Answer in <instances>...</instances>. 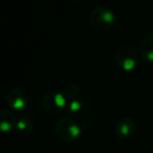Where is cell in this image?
<instances>
[{"instance_id":"cell-1","label":"cell","mask_w":153,"mask_h":153,"mask_svg":"<svg viewBox=\"0 0 153 153\" xmlns=\"http://www.w3.org/2000/svg\"><path fill=\"white\" fill-rule=\"evenodd\" d=\"M55 135L65 143H72L76 141L82 133L79 123L68 117L61 118L54 124Z\"/></svg>"},{"instance_id":"cell-2","label":"cell","mask_w":153,"mask_h":153,"mask_svg":"<svg viewBox=\"0 0 153 153\" xmlns=\"http://www.w3.org/2000/svg\"><path fill=\"white\" fill-rule=\"evenodd\" d=\"M90 21L98 30L105 31L111 29L116 23V15L108 6L99 4L92 8L90 13Z\"/></svg>"},{"instance_id":"cell-3","label":"cell","mask_w":153,"mask_h":153,"mask_svg":"<svg viewBox=\"0 0 153 153\" xmlns=\"http://www.w3.org/2000/svg\"><path fill=\"white\" fill-rule=\"evenodd\" d=\"M140 51L129 44L120 46L115 53L116 64L124 71L134 70L140 62Z\"/></svg>"},{"instance_id":"cell-4","label":"cell","mask_w":153,"mask_h":153,"mask_svg":"<svg viewBox=\"0 0 153 153\" xmlns=\"http://www.w3.org/2000/svg\"><path fill=\"white\" fill-rule=\"evenodd\" d=\"M41 105L45 113L49 115H59L67 107V98L62 93L47 92L43 95Z\"/></svg>"},{"instance_id":"cell-5","label":"cell","mask_w":153,"mask_h":153,"mask_svg":"<svg viewBox=\"0 0 153 153\" xmlns=\"http://www.w3.org/2000/svg\"><path fill=\"white\" fill-rule=\"evenodd\" d=\"M6 102L10 109L20 113L28 107L30 96L24 88H14L8 92Z\"/></svg>"},{"instance_id":"cell-6","label":"cell","mask_w":153,"mask_h":153,"mask_svg":"<svg viewBox=\"0 0 153 153\" xmlns=\"http://www.w3.org/2000/svg\"><path fill=\"white\" fill-rule=\"evenodd\" d=\"M115 134L120 140H128L137 131V122L131 117L121 118L115 125Z\"/></svg>"},{"instance_id":"cell-7","label":"cell","mask_w":153,"mask_h":153,"mask_svg":"<svg viewBox=\"0 0 153 153\" xmlns=\"http://www.w3.org/2000/svg\"><path fill=\"white\" fill-rule=\"evenodd\" d=\"M67 111H68L69 118L76 122H79L87 118L89 108H88L87 103L83 102L82 100L74 99V100H71L67 105Z\"/></svg>"},{"instance_id":"cell-8","label":"cell","mask_w":153,"mask_h":153,"mask_svg":"<svg viewBox=\"0 0 153 153\" xmlns=\"http://www.w3.org/2000/svg\"><path fill=\"white\" fill-rule=\"evenodd\" d=\"M34 124L32 118L28 114H23L17 118V122L15 125V132L22 137H28L33 133Z\"/></svg>"},{"instance_id":"cell-9","label":"cell","mask_w":153,"mask_h":153,"mask_svg":"<svg viewBox=\"0 0 153 153\" xmlns=\"http://www.w3.org/2000/svg\"><path fill=\"white\" fill-rule=\"evenodd\" d=\"M17 117L12 111L6 108H0V133L10 132L15 129Z\"/></svg>"},{"instance_id":"cell-10","label":"cell","mask_w":153,"mask_h":153,"mask_svg":"<svg viewBox=\"0 0 153 153\" xmlns=\"http://www.w3.org/2000/svg\"><path fill=\"white\" fill-rule=\"evenodd\" d=\"M139 51L144 59L153 62V32L146 33L142 38L140 42Z\"/></svg>"},{"instance_id":"cell-11","label":"cell","mask_w":153,"mask_h":153,"mask_svg":"<svg viewBox=\"0 0 153 153\" xmlns=\"http://www.w3.org/2000/svg\"><path fill=\"white\" fill-rule=\"evenodd\" d=\"M79 92H80V89L79 87L76 85V83H73V82H70L68 85H65L64 90H62V94L66 98H70V99H73L74 100L75 97L78 96Z\"/></svg>"},{"instance_id":"cell-12","label":"cell","mask_w":153,"mask_h":153,"mask_svg":"<svg viewBox=\"0 0 153 153\" xmlns=\"http://www.w3.org/2000/svg\"><path fill=\"white\" fill-rule=\"evenodd\" d=\"M79 126L81 127V129L83 130H89V129H91L93 127V121L90 118H85L83 120H81V121H79Z\"/></svg>"},{"instance_id":"cell-13","label":"cell","mask_w":153,"mask_h":153,"mask_svg":"<svg viewBox=\"0 0 153 153\" xmlns=\"http://www.w3.org/2000/svg\"><path fill=\"white\" fill-rule=\"evenodd\" d=\"M66 1H68V2H74V1H76V0H66Z\"/></svg>"}]
</instances>
